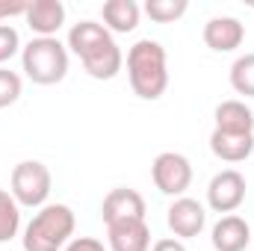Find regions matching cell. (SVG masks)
<instances>
[{
	"mask_svg": "<svg viewBox=\"0 0 254 251\" xmlns=\"http://www.w3.org/2000/svg\"><path fill=\"white\" fill-rule=\"evenodd\" d=\"M63 251H107V249H104V243L95 240V237H74Z\"/></svg>",
	"mask_w": 254,
	"mask_h": 251,
	"instance_id": "cb8c5ba5",
	"label": "cell"
},
{
	"mask_svg": "<svg viewBox=\"0 0 254 251\" xmlns=\"http://www.w3.org/2000/svg\"><path fill=\"white\" fill-rule=\"evenodd\" d=\"M201 36H204V45L210 51L231 54L246 42V24L240 18H234V15H216V18H210L204 24Z\"/></svg>",
	"mask_w": 254,
	"mask_h": 251,
	"instance_id": "ba28073f",
	"label": "cell"
},
{
	"mask_svg": "<svg viewBox=\"0 0 254 251\" xmlns=\"http://www.w3.org/2000/svg\"><path fill=\"white\" fill-rule=\"evenodd\" d=\"M21 92H24V80H21V74H18V71H9V68L0 65V110L12 107V104L21 98Z\"/></svg>",
	"mask_w": 254,
	"mask_h": 251,
	"instance_id": "44dd1931",
	"label": "cell"
},
{
	"mask_svg": "<svg viewBox=\"0 0 254 251\" xmlns=\"http://www.w3.org/2000/svg\"><path fill=\"white\" fill-rule=\"evenodd\" d=\"M249 184L237 169H225L219 175H213V181L207 184V204L213 213H237L246 201Z\"/></svg>",
	"mask_w": 254,
	"mask_h": 251,
	"instance_id": "8992f818",
	"label": "cell"
},
{
	"mask_svg": "<svg viewBox=\"0 0 254 251\" xmlns=\"http://www.w3.org/2000/svg\"><path fill=\"white\" fill-rule=\"evenodd\" d=\"M21 68L39 86H57L68 74V48L54 39H30L21 48Z\"/></svg>",
	"mask_w": 254,
	"mask_h": 251,
	"instance_id": "3957f363",
	"label": "cell"
},
{
	"mask_svg": "<svg viewBox=\"0 0 254 251\" xmlns=\"http://www.w3.org/2000/svg\"><path fill=\"white\" fill-rule=\"evenodd\" d=\"M104 27L110 33H133L142 18V6L136 0H107L101 6Z\"/></svg>",
	"mask_w": 254,
	"mask_h": 251,
	"instance_id": "9a60e30c",
	"label": "cell"
},
{
	"mask_svg": "<svg viewBox=\"0 0 254 251\" xmlns=\"http://www.w3.org/2000/svg\"><path fill=\"white\" fill-rule=\"evenodd\" d=\"M151 181L163 195L184 198V192L192 184V163L178 151H163L151 163Z\"/></svg>",
	"mask_w": 254,
	"mask_h": 251,
	"instance_id": "5b68a950",
	"label": "cell"
},
{
	"mask_svg": "<svg viewBox=\"0 0 254 251\" xmlns=\"http://www.w3.org/2000/svg\"><path fill=\"white\" fill-rule=\"evenodd\" d=\"M127 77H130V89L136 98L160 101L169 89L166 48L154 39H139L127 51Z\"/></svg>",
	"mask_w": 254,
	"mask_h": 251,
	"instance_id": "6da1fadb",
	"label": "cell"
},
{
	"mask_svg": "<svg viewBox=\"0 0 254 251\" xmlns=\"http://www.w3.org/2000/svg\"><path fill=\"white\" fill-rule=\"evenodd\" d=\"M210 151L222 163H243V160L252 157L254 151V133H222V130H213L210 133Z\"/></svg>",
	"mask_w": 254,
	"mask_h": 251,
	"instance_id": "5bb4252c",
	"label": "cell"
},
{
	"mask_svg": "<svg viewBox=\"0 0 254 251\" xmlns=\"http://www.w3.org/2000/svg\"><path fill=\"white\" fill-rule=\"evenodd\" d=\"M77 216L68 204H45L24 228V251H63L74 240Z\"/></svg>",
	"mask_w": 254,
	"mask_h": 251,
	"instance_id": "7a4b0ae2",
	"label": "cell"
},
{
	"mask_svg": "<svg viewBox=\"0 0 254 251\" xmlns=\"http://www.w3.org/2000/svg\"><path fill=\"white\" fill-rule=\"evenodd\" d=\"M113 33L104 27V24H98V21H77L71 30H68V51L74 54V57H86L92 48H98L101 42H107Z\"/></svg>",
	"mask_w": 254,
	"mask_h": 251,
	"instance_id": "e0dca14e",
	"label": "cell"
},
{
	"mask_svg": "<svg viewBox=\"0 0 254 251\" xmlns=\"http://www.w3.org/2000/svg\"><path fill=\"white\" fill-rule=\"evenodd\" d=\"M166 222H169V231L175 234V240H192L204 231L207 225V210L204 204H198L195 198H175L172 207L166 210Z\"/></svg>",
	"mask_w": 254,
	"mask_h": 251,
	"instance_id": "52a82bcc",
	"label": "cell"
},
{
	"mask_svg": "<svg viewBox=\"0 0 254 251\" xmlns=\"http://www.w3.org/2000/svg\"><path fill=\"white\" fill-rule=\"evenodd\" d=\"M24 18H27V27L39 39H54L65 24V3L63 0H33Z\"/></svg>",
	"mask_w": 254,
	"mask_h": 251,
	"instance_id": "8fae6325",
	"label": "cell"
},
{
	"mask_svg": "<svg viewBox=\"0 0 254 251\" xmlns=\"http://www.w3.org/2000/svg\"><path fill=\"white\" fill-rule=\"evenodd\" d=\"M110 251H151V228L145 219H125L107 225Z\"/></svg>",
	"mask_w": 254,
	"mask_h": 251,
	"instance_id": "9c48e42d",
	"label": "cell"
},
{
	"mask_svg": "<svg viewBox=\"0 0 254 251\" xmlns=\"http://www.w3.org/2000/svg\"><path fill=\"white\" fill-rule=\"evenodd\" d=\"M21 231V207L12 198V192L0 189V243L15 240Z\"/></svg>",
	"mask_w": 254,
	"mask_h": 251,
	"instance_id": "ac0fdd59",
	"label": "cell"
},
{
	"mask_svg": "<svg viewBox=\"0 0 254 251\" xmlns=\"http://www.w3.org/2000/svg\"><path fill=\"white\" fill-rule=\"evenodd\" d=\"M151 251H187V246L181 243V240H172V237H166V240H157Z\"/></svg>",
	"mask_w": 254,
	"mask_h": 251,
	"instance_id": "d4e9b609",
	"label": "cell"
},
{
	"mask_svg": "<svg viewBox=\"0 0 254 251\" xmlns=\"http://www.w3.org/2000/svg\"><path fill=\"white\" fill-rule=\"evenodd\" d=\"M80 63H83L89 77H95V80H113V77H119V71L125 65V54L116 45V39L110 36L107 42H101L98 48H92Z\"/></svg>",
	"mask_w": 254,
	"mask_h": 251,
	"instance_id": "7c38bea8",
	"label": "cell"
},
{
	"mask_svg": "<svg viewBox=\"0 0 254 251\" xmlns=\"http://www.w3.org/2000/svg\"><path fill=\"white\" fill-rule=\"evenodd\" d=\"M210 243L216 251H246L252 246V228L243 216H222L210 231Z\"/></svg>",
	"mask_w": 254,
	"mask_h": 251,
	"instance_id": "4fadbf2b",
	"label": "cell"
},
{
	"mask_svg": "<svg viewBox=\"0 0 254 251\" xmlns=\"http://www.w3.org/2000/svg\"><path fill=\"white\" fill-rule=\"evenodd\" d=\"M228 77H231V89H234L237 95L254 98V54H246V57L234 60Z\"/></svg>",
	"mask_w": 254,
	"mask_h": 251,
	"instance_id": "ffe728a7",
	"label": "cell"
},
{
	"mask_svg": "<svg viewBox=\"0 0 254 251\" xmlns=\"http://www.w3.org/2000/svg\"><path fill=\"white\" fill-rule=\"evenodd\" d=\"M27 0H0V24L15 18V15H27Z\"/></svg>",
	"mask_w": 254,
	"mask_h": 251,
	"instance_id": "603a6c76",
	"label": "cell"
},
{
	"mask_svg": "<svg viewBox=\"0 0 254 251\" xmlns=\"http://www.w3.org/2000/svg\"><path fill=\"white\" fill-rule=\"evenodd\" d=\"M101 219H104V225L125 222V219H145V198L136 189L127 187L113 189L101 204Z\"/></svg>",
	"mask_w": 254,
	"mask_h": 251,
	"instance_id": "30bf717a",
	"label": "cell"
},
{
	"mask_svg": "<svg viewBox=\"0 0 254 251\" xmlns=\"http://www.w3.org/2000/svg\"><path fill=\"white\" fill-rule=\"evenodd\" d=\"M222 133H254V113L246 101H222L216 107V127Z\"/></svg>",
	"mask_w": 254,
	"mask_h": 251,
	"instance_id": "2e32d148",
	"label": "cell"
},
{
	"mask_svg": "<svg viewBox=\"0 0 254 251\" xmlns=\"http://www.w3.org/2000/svg\"><path fill=\"white\" fill-rule=\"evenodd\" d=\"M252 243H254V231H252Z\"/></svg>",
	"mask_w": 254,
	"mask_h": 251,
	"instance_id": "484cf974",
	"label": "cell"
},
{
	"mask_svg": "<svg viewBox=\"0 0 254 251\" xmlns=\"http://www.w3.org/2000/svg\"><path fill=\"white\" fill-rule=\"evenodd\" d=\"M51 169L39 160H24L12 169V181L9 192L18 201V207H30V210H42L51 198Z\"/></svg>",
	"mask_w": 254,
	"mask_h": 251,
	"instance_id": "277c9868",
	"label": "cell"
},
{
	"mask_svg": "<svg viewBox=\"0 0 254 251\" xmlns=\"http://www.w3.org/2000/svg\"><path fill=\"white\" fill-rule=\"evenodd\" d=\"M187 9H190L187 0H145V6H142V12L151 21H157V24H175V21H181L187 15Z\"/></svg>",
	"mask_w": 254,
	"mask_h": 251,
	"instance_id": "d6986e66",
	"label": "cell"
},
{
	"mask_svg": "<svg viewBox=\"0 0 254 251\" xmlns=\"http://www.w3.org/2000/svg\"><path fill=\"white\" fill-rule=\"evenodd\" d=\"M21 54V36L12 24H0V65Z\"/></svg>",
	"mask_w": 254,
	"mask_h": 251,
	"instance_id": "7402d4cb",
	"label": "cell"
}]
</instances>
